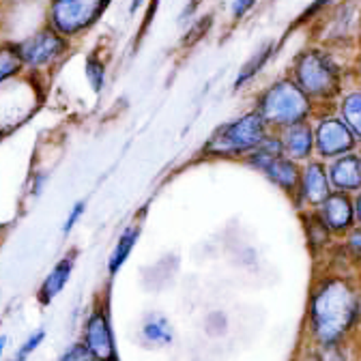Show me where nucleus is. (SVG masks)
<instances>
[{
    "label": "nucleus",
    "instance_id": "obj_30",
    "mask_svg": "<svg viewBox=\"0 0 361 361\" xmlns=\"http://www.w3.org/2000/svg\"><path fill=\"white\" fill-rule=\"evenodd\" d=\"M353 204H355V219L361 226V190L357 194H353Z\"/></svg>",
    "mask_w": 361,
    "mask_h": 361
},
{
    "label": "nucleus",
    "instance_id": "obj_16",
    "mask_svg": "<svg viewBox=\"0 0 361 361\" xmlns=\"http://www.w3.org/2000/svg\"><path fill=\"white\" fill-rule=\"evenodd\" d=\"M299 217H301L303 237H305L307 250H310L316 258H319V256H325V254L329 252V247L334 245L336 237L325 228L323 221L319 219V215L314 213V209L299 211Z\"/></svg>",
    "mask_w": 361,
    "mask_h": 361
},
{
    "label": "nucleus",
    "instance_id": "obj_19",
    "mask_svg": "<svg viewBox=\"0 0 361 361\" xmlns=\"http://www.w3.org/2000/svg\"><path fill=\"white\" fill-rule=\"evenodd\" d=\"M24 75V67L13 37H0V86Z\"/></svg>",
    "mask_w": 361,
    "mask_h": 361
},
{
    "label": "nucleus",
    "instance_id": "obj_33",
    "mask_svg": "<svg viewBox=\"0 0 361 361\" xmlns=\"http://www.w3.org/2000/svg\"><path fill=\"white\" fill-rule=\"evenodd\" d=\"M7 5V0H0V11H3V7Z\"/></svg>",
    "mask_w": 361,
    "mask_h": 361
},
{
    "label": "nucleus",
    "instance_id": "obj_13",
    "mask_svg": "<svg viewBox=\"0 0 361 361\" xmlns=\"http://www.w3.org/2000/svg\"><path fill=\"white\" fill-rule=\"evenodd\" d=\"M278 133H280L282 149H284L286 157H290L299 164L314 157V131H312L310 121L288 125V127L280 129Z\"/></svg>",
    "mask_w": 361,
    "mask_h": 361
},
{
    "label": "nucleus",
    "instance_id": "obj_4",
    "mask_svg": "<svg viewBox=\"0 0 361 361\" xmlns=\"http://www.w3.org/2000/svg\"><path fill=\"white\" fill-rule=\"evenodd\" d=\"M250 108L260 114L271 131H280L288 125L310 121L316 112V104L288 73H282L260 86L252 97Z\"/></svg>",
    "mask_w": 361,
    "mask_h": 361
},
{
    "label": "nucleus",
    "instance_id": "obj_25",
    "mask_svg": "<svg viewBox=\"0 0 361 361\" xmlns=\"http://www.w3.org/2000/svg\"><path fill=\"white\" fill-rule=\"evenodd\" d=\"M258 3H260V0H233L231 7H228L231 20L233 22H243L258 7Z\"/></svg>",
    "mask_w": 361,
    "mask_h": 361
},
{
    "label": "nucleus",
    "instance_id": "obj_24",
    "mask_svg": "<svg viewBox=\"0 0 361 361\" xmlns=\"http://www.w3.org/2000/svg\"><path fill=\"white\" fill-rule=\"evenodd\" d=\"M48 183H50V174L48 172L32 170L30 176H28V188H26L28 196L30 198H39L45 192V188H48Z\"/></svg>",
    "mask_w": 361,
    "mask_h": 361
},
{
    "label": "nucleus",
    "instance_id": "obj_36",
    "mask_svg": "<svg viewBox=\"0 0 361 361\" xmlns=\"http://www.w3.org/2000/svg\"><path fill=\"white\" fill-rule=\"evenodd\" d=\"M359 153H361V149H359Z\"/></svg>",
    "mask_w": 361,
    "mask_h": 361
},
{
    "label": "nucleus",
    "instance_id": "obj_17",
    "mask_svg": "<svg viewBox=\"0 0 361 361\" xmlns=\"http://www.w3.org/2000/svg\"><path fill=\"white\" fill-rule=\"evenodd\" d=\"M140 237H142V226L138 221H131L123 228V233L118 235V239L110 252V258H108V274L112 278L125 267V262L129 260V256H131L135 243L140 241Z\"/></svg>",
    "mask_w": 361,
    "mask_h": 361
},
{
    "label": "nucleus",
    "instance_id": "obj_3",
    "mask_svg": "<svg viewBox=\"0 0 361 361\" xmlns=\"http://www.w3.org/2000/svg\"><path fill=\"white\" fill-rule=\"evenodd\" d=\"M271 129L254 108L221 121L200 145L196 157L202 161H243L260 147Z\"/></svg>",
    "mask_w": 361,
    "mask_h": 361
},
{
    "label": "nucleus",
    "instance_id": "obj_10",
    "mask_svg": "<svg viewBox=\"0 0 361 361\" xmlns=\"http://www.w3.org/2000/svg\"><path fill=\"white\" fill-rule=\"evenodd\" d=\"M84 346L99 361H118L112 325L106 307H95L84 323Z\"/></svg>",
    "mask_w": 361,
    "mask_h": 361
},
{
    "label": "nucleus",
    "instance_id": "obj_21",
    "mask_svg": "<svg viewBox=\"0 0 361 361\" xmlns=\"http://www.w3.org/2000/svg\"><path fill=\"white\" fill-rule=\"evenodd\" d=\"M142 340L153 344V346H168L174 340V334H172V327L164 316L153 314L142 325Z\"/></svg>",
    "mask_w": 361,
    "mask_h": 361
},
{
    "label": "nucleus",
    "instance_id": "obj_23",
    "mask_svg": "<svg viewBox=\"0 0 361 361\" xmlns=\"http://www.w3.org/2000/svg\"><path fill=\"white\" fill-rule=\"evenodd\" d=\"M338 0H312V3L303 9V13L299 16V24L312 22L319 16H323L325 11H331V7H336Z\"/></svg>",
    "mask_w": 361,
    "mask_h": 361
},
{
    "label": "nucleus",
    "instance_id": "obj_28",
    "mask_svg": "<svg viewBox=\"0 0 361 361\" xmlns=\"http://www.w3.org/2000/svg\"><path fill=\"white\" fill-rule=\"evenodd\" d=\"M59 361H99L93 353H90L84 344H73L69 346Z\"/></svg>",
    "mask_w": 361,
    "mask_h": 361
},
{
    "label": "nucleus",
    "instance_id": "obj_2",
    "mask_svg": "<svg viewBox=\"0 0 361 361\" xmlns=\"http://www.w3.org/2000/svg\"><path fill=\"white\" fill-rule=\"evenodd\" d=\"M303 93L319 108H334L342 90L353 84L350 65L336 52L334 45L310 43L301 48L286 71Z\"/></svg>",
    "mask_w": 361,
    "mask_h": 361
},
{
    "label": "nucleus",
    "instance_id": "obj_35",
    "mask_svg": "<svg viewBox=\"0 0 361 361\" xmlns=\"http://www.w3.org/2000/svg\"><path fill=\"white\" fill-rule=\"evenodd\" d=\"M359 276H361V269H359Z\"/></svg>",
    "mask_w": 361,
    "mask_h": 361
},
{
    "label": "nucleus",
    "instance_id": "obj_27",
    "mask_svg": "<svg viewBox=\"0 0 361 361\" xmlns=\"http://www.w3.org/2000/svg\"><path fill=\"white\" fill-rule=\"evenodd\" d=\"M43 338H45V331L43 329H39V331H35L32 336H28V340L16 350V357H13V361H26L37 348H39V344L43 342Z\"/></svg>",
    "mask_w": 361,
    "mask_h": 361
},
{
    "label": "nucleus",
    "instance_id": "obj_31",
    "mask_svg": "<svg viewBox=\"0 0 361 361\" xmlns=\"http://www.w3.org/2000/svg\"><path fill=\"white\" fill-rule=\"evenodd\" d=\"M147 7V0H129V13L135 16L138 11H142Z\"/></svg>",
    "mask_w": 361,
    "mask_h": 361
},
{
    "label": "nucleus",
    "instance_id": "obj_15",
    "mask_svg": "<svg viewBox=\"0 0 361 361\" xmlns=\"http://www.w3.org/2000/svg\"><path fill=\"white\" fill-rule=\"evenodd\" d=\"M75 252H69L67 256H63L52 269H50V274L45 276V280L41 282L39 286V299L41 303H50L54 301L63 290L65 286L69 284L71 276H73V269H75Z\"/></svg>",
    "mask_w": 361,
    "mask_h": 361
},
{
    "label": "nucleus",
    "instance_id": "obj_9",
    "mask_svg": "<svg viewBox=\"0 0 361 361\" xmlns=\"http://www.w3.org/2000/svg\"><path fill=\"white\" fill-rule=\"evenodd\" d=\"M331 194V183L327 174V161L312 157L301 164L299 183L293 196V204L297 211L316 209Z\"/></svg>",
    "mask_w": 361,
    "mask_h": 361
},
{
    "label": "nucleus",
    "instance_id": "obj_7",
    "mask_svg": "<svg viewBox=\"0 0 361 361\" xmlns=\"http://www.w3.org/2000/svg\"><path fill=\"white\" fill-rule=\"evenodd\" d=\"M114 0H45L43 22L78 43L93 30Z\"/></svg>",
    "mask_w": 361,
    "mask_h": 361
},
{
    "label": "nucleus",
    "instance_id": "obj_18",
    "mask_svg": "<svg viewBox=\"0 0 361 361\" xmlns=\"http://www.w3.org/2000/svg\"><path fill=\"white\" fill-rule=\"evenodd\" d=\"M336 112L346 121V125L353 129V133L357 135V140L361 145V86L359 84H348L342 95L336 102Z\"/></svg>",
    "mask_w": 361,
    "mask_h": 361
},
{
    "label": "nucleus",
    "instance_id": "obj_8",
    "mask_svg": "<svg viewBox=\"0 0 361 361\" xmlns=\"http://www.w3.org/2000/svg\"><path fill=\"white\" fill-rule=\"evenodd\" d=\"M310 123L314 131V157L329 161L334 157L361 149L357 135L336 112V108H319Z\"/></svg>",
    "mask_w": 361,
    "mask_h": 361
},
{
    "label": "nucleus",
    "instance_id": "obj_29",
    "mask_svg": "<svg viewBox=\"0 0 361 361\" xmlns=\"http://www.w3.org/2000/svg\"><path fill=\"white\" fill-rule=\"evenodd\" d=\"M350 73H353V82L361 86V50L355 52V61L350 65Z\"/></svg>",
    "mask_w": 361,
    "mask_h": 361
},
{
    "label": "nucleus",
    "instance_id": "obj_20",
    "mask_svg": "<svg viewBox=\"0 0 361 361\" xmlns=\"http://www.w3.org/2000/svg\"><path fill=\"white\" fill-rule=\"evenodd\" d=\"M84 75H86L88 88L93 90V95H102L104 88L108 86V75H110L108 61L104 59L102 52L93 50V52L86 54V59H84Z\"/></svg>",
    "mask_w": 361,
    "mask_h": 361
},
{
    "label": "nucleus",
    "instance_id": "obj_34",
    "mask_svg": "<svg viewBox=\"0 0 361 361\" xmlns=\"http://www.w3.org/2000/svg\"><path fill=\"white\" fill-rule=\"evenodd\" d=\"M5 138V133H3V129H0V140H3Z\"/></svg>",
    "mask_w": 361,
    "mask_h": 361
},
{
    "label": "nucleus",
    "instance_id": "obj_26",
    "mask_svg": "<svg viewBox=\"0 0 361 361\" xmlns=\"http://www.w3.org/2000/svg\"><path fill=\"white\" fill-rule=\"evenodd\" d=\"M86 207H88L86 200H78V202L71 204V209H69V213H67V217H65V221H63V235H69V233L75 228V226L80 224V219H82L84 213H86Z\"/></svg>",
    "mask_w": 361,
    "mask_h": 361
},
{
    "label": "nucleus",
    "instance_id": "obj_14",
    "mask_svg": "<svg viewBox=\"0 0 361 361\" xmlns=\"http://www.w3.org/2000/svg\"><path fill=\"white\" fill-rule=\"evenodd\" d=\"M276 52H278V41H264L260 48H256L250 54V59L239 67V71L235 75V82H233V90L250 88L260 78V73L269 67V63L274 61Z\"/></svg>",
    "mask_w": 361,
    "mask_h": 361
},
{
    "label": "nucleus",
    "instance_id": "obj_32",
    "mask_svg": "<svg viewBox=\"0 0 361 361\" xmlns=\"http://www.w3.org/2000/svg\"><path fill=\"white\" fill-rule=\"evenodd\" d=\"M5 346H7V336H0V361H3V353H5Z\"/></svg>",
    "mask_w": 361,
    "mask_h": 361
},
{
    "label": "nucleus",
    "instance_id": "obj_22",
    "mask_svg": "<svg viewBox=\"0 0 361 361\" xmlns=\"http://www.w3.org/2000/svg\"><path fill=\"white\" fill-rule=\"evenodd\" d=\"M312 361H350L348 342L312 344Z\"/></svg>",
    "mask_w": 361,
    "mask_h": 361
},
{
    "label": "nucleus",
    "instance_id": "obj_5",
    "mask_svg": "<svg viewBox=\"0 0 361 361\" xmlns=\"http://www.w3.org/2000/svg\"><path fill=\"white\" fill-rule=\"evenodd\" d=\"M13 39L24 73L45 84H50L52 75L67 63V59L75 48L73 41L63 37L56 28L45 24L43 20L32 32Z\"/></svg>",
    "mask_w": 361,
    "mask_h": 361
},
{
    "label": "nucleus",
    "instance_id": "obj_11",
    "mask_svg": "<svg viewBox=\"0 0 361 361\" xmlns=\"http://www.w3.org/2000/svg\"><path fill=\"white\" fill-rule=\"evenodd\" d=\"M314 213L319 215L323 226L336 239L344 237L353 228V226H357L353 196L344 194V192H334L331 190V194L314 209Z\"/></svg>",
    "mask_w": 361,
    "mask_h": 361
},
{
    "label": "nucleus",
    "instance_id": "obj_6",
    "mask_svg": "<svg viewBox=\"0 0 361 361\" xmlns=\"http://www.w3.org/2000/svg\"><path fill=\"white\" fill-rule=\"evenodd\" d=\"M241 164L250 168L252 172L260 174L267 183H271L278 192H282L286 198L293 200L297 183H299L301 164L284 155L278 131H269L264 135V140L260 142V147L254 149Z\"/></svg>",
    "mask_w": 361,
    "mask_h": 361
},
{
    "label": "nucleus",
    "instance_id": "obj_1",
    "mask_svg": "<svg viewBox=\"0 0 361 361\" xmlns=\"http://www.w3.org/2000/svg\"><path fill=\"white\" fill-rule=\"evenodd\" d=\"M361 329V276L323 269L310 284L305 334L310 344L350 342Z\"/></svg>",
    "mask_w": 361,
    "mask_h": 361
},
{
    "label": "nucleus",
    "instance_id": "obj_12",
    "mask_svg": "<svg viewBox=\"0 0 361 361\" xmlns=\"http://www.w3.org/2000/svg\"><path fill=\"white\" fill-rule=\"evenodd\" d=\"M327 174L334 192L357 194L361 190V153L350 151L327 161Z\"/></svg>",
    "mask_w": 361,
    "mask_h": 361
}]
</instances>
